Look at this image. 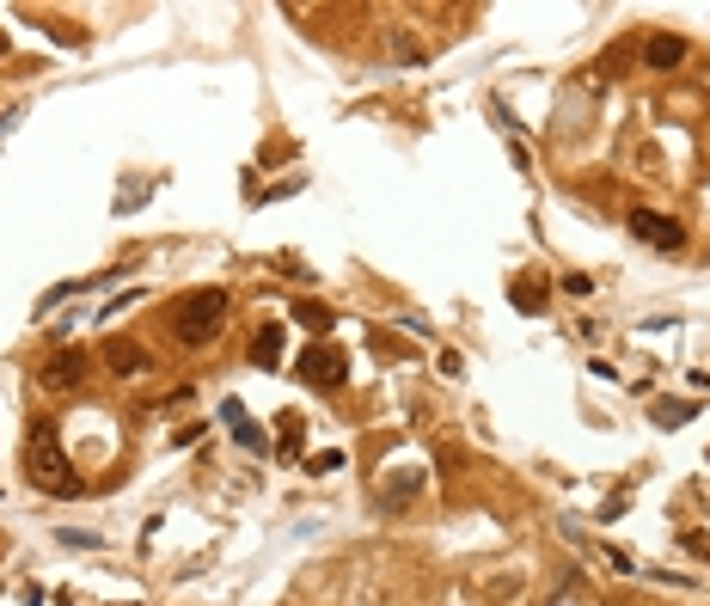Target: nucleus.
<instances>
[{
  "label": "nucleus",
  "instance_id": "f257e3e1",
  "mask_svg": "<svg viewBox=\"0 0 710 606\" xmlns=\"http://www.w3.org/2000/svg\"><path fill=\"white\" fill-rule=\"evenodd\" d=\"M25 466H31V484L49 490V496H74V490H80V478L68 472V453H62V429H56V417H37V423H31Z\"/></svg>",
  "mask_w": 710,
  "mask_h": 606
},
{
  "label": "nucleus",
  "instance_id": "f03ea898",
  "mask_svg": "<svg viewBox=\"0 0 710 606\" xmlns=\"http://www.w3.org/2000/svg\"><path fill=\"white\" fill-rule=\"evenodd\" d=\"M221 325H227V294L221 288H196L172 307V337L184 349H202L209 337H221Z\"/></svg>",
  "mask_w": 710,
  "mask_h": 606
},
{
  "label": "nucleus",
  "instance_id": "7ed1b4c3",
  "mask_svg": "<svg viewBox=\"0 0 710 606\" xmlns=\"http://www.w3.org/2000/svg\"><path fill=\"white\" fill-rule=\"evenodd\" d=\"M294 374L307 380V386H325V392H331V386H343V356H337L331 343H313V349H300Z\"/></svg>",
  "mask_w": 710,
  "mask_h": 606
},
{
  "label": "nucleus",
  "instance_id": "20e7f679",
  "mask_svg": "<svg viewBox=\"0 0 710 606\" xmlns=\"http://www.w3.org/2000/svg\"><path fill=\"white\" fill-rule=\"evenodd\" d=\"M631 233H637L643 245H655V251H680V245H686V227H680L674 215H655V209H637V215H631Z\"/></svg>",
  "mask_w": 710,
  "mask_h": 606
},
{
  "label": "nucleus",
  "instance_id": "39448f33",
  "mask_svg": "<svg viewBox=\"0 0 710 606\" xmlns=\"http://www.w3.org/2000/svg\"><path fill=\"white\" fill-rule=\"evenodd\" d=\"M80 380H86V356H80V349H56V356L43 362V386L49 392H74Z\"/></svg>",
  "mask_w": 710,
  "mask_h": 606
},
{
  "label": "nucleus",
  "instance_id": "423d86ee",
  "mask_svg": "<svg viewBox=\"0 0 710 606\" xmlns=\"http://www.w3.org/2000/svg\"><path fill=\"white\" fill-rule=\"evenodd\" d=\"M221 423L233 429V441H239L245 453H270V441H264V429H258V423H251V417H245V404H239V398H227V404H221Z\"/></svg>",
  "mask_w": 710,
  "mask_h": 606
},
{
  "label": "nucleus",
  "instance_id": "0eeeda50",
  "mask_svg": "<svg viewBox=\"0 0 710 606\" xmlns=\"http://www.w3.org/2000/svg\"><path fill=\"white\" fill-rule=\"evenodd\" d=\"M105 362H111V374H123V380H135V374L154 368V362H147V349H141L135 337H111V343H105Z\"/></svg>",
  "mask_w": 710,
  "mask_h": 606
},
{
  "label": "nucleus",
  "instance_id": "6e6552de",
  "mask_svg": "<svg viewBox=\"0 0 710 606\" xmlns=\"http://www.w3.org/2000/svg\"><path fill=\"white\" fill-rule=\"evenodd\" d=\"M686 56H692V49H686V37H674V31H662V37L643 43V62H649V68H680Z\"/></svg>",
  "mask_w": 710,
  "mask_h": 606
},
{
  "label": "nucleus",
  "instance_id": "1a4fd4ad",
  "mask_svg": "<svg viewBox=\"0 0 710 606\" xmlns=\"http://www.w3.org/2000/svg\"><path fill=\"white\" fill-rule=\"evenodd\" d=\"M251 362H258V368H276V362H282V325H276V319L258 331V343H251Z\"/></svg>",
  "mask_w": 710,
  "mask_h": 606
},
{
  "label": "nucleus",
  "instance_id": "9d476101",
  "mask_svg": "<svg viewBox=\"0 0 710 606\" xmlns=\"http://www.w3.org/2000/svg\"><path fill=\"white\" fill-rule=\"evenodd\" d=\"M294 319L307 325L313 337H331V325H337V313H331V307H319V300H300V307H294Z\"/></svg>",
  "mask_w": 710,
  "mask_h": 606
},
{
  "label": "nucleus",
  "instance_id": "9b49d317",
  "mask_svg": "<svg viewBox=\"0 0 710 606\" xmlns=\"http://www.w3.org/2000/svg\"><path fill=\"white\" fill-rule=\"evenodd\" d=\"M337 466H343V453H337V447H325V453H313V460H307V472H313V478H331Z\"/></svg>",
  "mask_w": 710,
  "mask_h": 606
},
{
  "label": "nucleus",
  "instance_id": "f8f14e48",
  "mask_svg": "<svg viewBox=\"0 0 710 606\" xmlns=\"http://www.w3.org/2000/svg\"><path fill=\"white\" fill-rule=\"evenodd\" d=\"M294 447H300V417H282V460H294Z\"/></svg>",
  "mask_w": 710,
  "mask_h": 606
},
{
  "label": "nucleus",
  "instance_id": "ddd939ff",
  "mask_svg": "<svg viewBox=\"0 0 710 606\" xmlns=\"http://www.w3.org/2000/svg\"><path fill=\"white\" fill-rule=\"evenodd\" d=\"M655 417H662V429H680L692 411H686V404H662V411H655Z\"/></svg>",
  "mask_w": 710,
  "mask_h": 606
},
{
  "label": "nucleus",
  "instance_id": "4468645a",
  "mask_svg": "<svg viewBox=\"0 0 710 606\" xmlns=\"http://www.w3.org/2000/svg\"><path fill=\"white\" fill-rule=\"evenodd\" d=\"M515 307H521V313L539 307V288H533V282H515Z\"/></svg>",
  "mask_w": 710,
  "mask_h": 606
}]
</instances>
